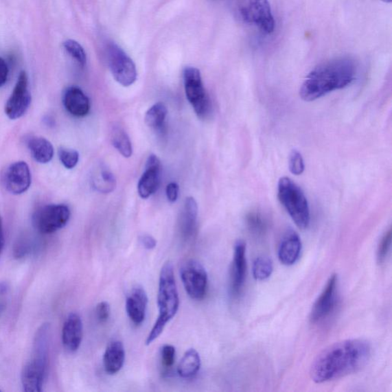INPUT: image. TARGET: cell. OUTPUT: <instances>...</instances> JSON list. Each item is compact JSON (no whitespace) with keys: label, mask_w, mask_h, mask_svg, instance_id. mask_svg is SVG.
<instances>
[{"label":"cell","mask_w":392,"mask_h":392,"mask_svg":"<svg viewBox=\"0 0 392 392\" xmlns=\"http://www.w3.org/2000/svg\"><path fill=\"white\" fill-rule=\"evenodd\" d=\"M371 355L370 343L361 338L330 345L312 364L311 380L316 383H324L356 373L368 364Z\"/></svg>","instance_id":"1"},{"label":"cell","mask_w":392,"mask_h":392,"mask_svg":"<svg viewBox=\"0 0 392 392\" xmlns=\"http://www.w3.org/2000/svg\"><path fill=\"white\" fill-rule=\"evenodd\" d=\"M302 243L300 237L294 231H289L284 235L279 247L278 258L286 265L295 264L300 258Z\"/></svg>","instance_id":"19"},{"label":"cell","mask_w":392,"mask_h":392,"mask_svg":"<svg viewBox=\"0 0 392 392\" xmlns=\"http://www.w3.org/2000/svg\"><path fill=\"white\" fill-rule=\"evenodd\" d=\"M49 336L50 325L44 323L36 332L32 358L22 371L21 382L25 391H43L49 367Z\"/></svg>","instance_id":"4"},{"label":"cell","mask_w":392,"mask_h":392,"mask_svg":"<svg viewBox=\"0 0 392 392\" xmlns=\"http://www.w3.org/2000/svg\"><path fill=\"white\" fill-rule=\"evenodd\" d=\"M357 66L354 59L341 57L319 66L305 78L300 96L313 102L329 93L347 87L356 78Z\"/></svg>","instance_id":"2"},{"label":"cell","mask_w":392,"mask_h":392,"mask_svg":"<svg viewBox=\"0 0 392 392\" xmlns=\"http://www.w3.org/2000/svg\"><path fill=\"white\" fill-rule=\"evenodd\" d=\"M9 290V286L5 283H0V296L5 295L8 294Z\"/></svg>","instance_id":"39"},{"label":"cell","mask_w":392,"mask_h":392,"mask_svg":"<svg viewBox=\"0 0 392 392\" xmlns=\"http://www.w3.org/2000/svg\"><path fill=\"white\" fill-rule=\"evenodd\" d=\"M32 95L25 71L20 72L14 89L5 105V114L11 119L21 118L30 108Z\"/></svg>","instance_id":"11"},{"label":"cell","mask_w":392,"mask_h":392,"mask_svg":"<svg viewBox=\"0 0 392 392\" xmlns=\"http://www.w3.org/2000/svg\"><path fill=\"white\" fill-rule=\"evenodd\" d=\"M62 102L66 111L72 116L83 117L89 114L91 109L89 98L76 86H71L65 89Z\"/></svg>","instance_id":"18"},{"label":"cell","mask_w":392,"mask_h":392,"mask_svg":"<svg viewBox=\"0 0 392 392\" xmlns=\"http://www.w3.org/2000/svg\"><path fill=\"white\" fill-rule=\"evenodd\" d=\"M176 349L174 345H165L161 349V356L163 367L165 369H171L176 361Z\"/></svg>","instance_id":"33"},{"label":"cell","mask_w":392,"mask_h":392,"mask_svg":"<svg viewBox=\"0 0 392 392\" xmlns=\"http://www.w3.org/2000/svg\"><path fill=\"white\" fill-rule=\"evenodd\" d=\"M247 260H246V244L243 241H238L235 245L233 262L231 270V295L238 297L241 295L244 287Z\"/></svg>","instance_id":"14"},{"label":"cell","mask_w":392,"mask_h":392,"mask_svg":"<svg viewBox=\"0 0 392 392\" xmlns=\"http://www.w3.org/2000/svg\"><path fill=\"white\" fill-rule=\"evenodd\" d=\"M32 183L29 165L18 161L10 165L4 176L5 189L12 195H22L27 192Z\"/></svg>","instance_id":"13"},{"label":"cell","mask_w":392,"mask_h":392,"mask_svg":"<svg viewBox=\"0 0 392 392\" xmlns=\"http://www.w3.org/2000/svg\"><path fill=\"white\" fill-rule=\"evenodd\" d=\"M95 187L102 194H109L116 187V179L108 170H102L95 178Z\"/></svg>","instance_id":"27"},{"label":"cell","mask_w":392,"mask_h":392,"mask_svg":"<svg viewBox=\"0 0 392 392\" xmlns=\"http://www.w3.org/2000/svg\"><path fill=\"white\" fill-rule=\"evenodd\" d=\"M96 316L100 323H106L108 321L111 315V305L108 302L99 303L96 307Z\"/></svg>","instance_id":"34"},{"label":"cell","mask_w":392,"mask_h":392,"mask_svg":"<svg viewBox=\"0 0 392 392\" xmlns=\"http://www.w3.org/2000/svg\"><path fill=\"white\" fill-rule=\"evenodd\" d=\"M391 244V231L389 229L387 233L384 235L382 240L378 245L377 251V258L380 263H383L389 255Z\"/></svg>","instance_id":"32"},{"label":"cell","mask_w":392,"mask_h":392,"mask_svg":"<svg viewBox=\"0 0 392 392\" xmlns=\"http://www.w3.org/2000/svg\"><path fill=\"white\" fill-rule=\"evenodd\" d=\"M139 242L143 246V248L148 250H152L156 248V239L150 235H143L139 237Z\"/></svg>","instance_id":"37"},{"label":"cell","mask_w":392,"mask_h":392,"mask_svg":"<svg viewBox=\"0 0 392 392\" xmlns=\"http://www.w3.org/2000/svg\"><path fill=\"white\" fill-rule=\"evenodd\" d=\"M124 344L119 341L110 343L104 351L103 363L106 373L115 375L119 373L125 362Z\"/></svg>","instance_id":"20"},{"label":"cell","mask_w":392,"mask_h":392,"mask_svg":"<svg viewBox=\"0 0 392 392\" xmlns=\"http://www.w3.org/2000/svg\"><path fill=\"white\" fill-rule=\"evenodd\" d=\"M289 169L294 175H301L304 171L305 165L303 158L300 152L292 150L289 157Z\"/></svg>","instance_id":"31"},{"label":"cell","mask_w":392,"mask_h":392,"mask_svg":"<svg viewBox=\"0 0 392 392\" xmlns=\"http://www.w3.org/2000/svg\"><path fill=\"white\" fill-rule=\"evenodd\" d=\"M161 163L156 155H150L145 165V172L138 183V194L148 198L157 191L159 183Z\"/></svg>","instance_id":"15"},{"label":"cell","mask_w":392,"mask_h":392,"mask_svg":"<svg viewBox=\"0 0 392 392\" xmlns=\"http://www.w3.org/2000/svg\"><path fill=\"white\" fill-rule=\"evenodd\" d=\"M185 95L198 117L205 118L211 111V102L203 83L200 71L187 67L183 71Z\"/></svg>","instance_id":"7"},{"label":"cell","mask_w":392,"mask_h":392,"mask_svg":"<svg viewBox=\"0 0 392 392\" xmlns=\"http://www.w3.org/2000/svg\"><path fill=\"white\" fill-rule=\"evenodd\" d=\"M278 198L299 229L308 228L310 211L307 197L299 185L288 177L278 182Z\"/></svg>","instance_id":"5"},{"label":"cell","mask_w":392,"mask_h":392,"mask_svg":"<svg viewBox=\"0 0 392 392\" xmlns=\"http://www.w3.org/2000/svg\"><path fill=\"white\" fill-rule=\"evenodd\" d=\"M5 309V303L4 301H0V315H1Z\"/></svg>","instance_id":"40"},{"label":"cell","mask_w":392,"mask_h":392,"mask_svg":"<svg viewBox=\"0 0 392 392\" xmlns=\"http://www.w3.org/2000/svg\"><path fill=\"white\" fill-rule=\"evenodd\" d=\"M27 146L32 157L38 163H49L54 157V148L45 137H32L29 139Z\"/></svg>","instance_id":"21"},{"label":"cell","mask_w":392,"mask_h":392,"mask_svg":"<svg viewBox=\"0 0 392 392\" xmlns=\"http://www.w3.org/2000/svg\"><path fill=\"white\" fill-rule=\"evenodd\" d=\"M5 244V236H4V229H3V222L2 217L0 216V256L2 255V252Z\"/></svg>","instance_id":"38"},{"label":"cell","mask_w":392,"mask_h":392,"mask_svg":"<svg viewBox=\"0 0 392 392\" xmlns=\"http://www.w3.org/2000/svg\"><path fill=\"white\" fill-rule=\"evenodd\" d=\"M157 304L159 315L146 341L148 345L154 343L163 334L168 323L172 320L178 310L179 297L174 268L170 262L163 266L159 275Z\"/></svg>","instance_id":"3"},{"label":"cell","mask_w":392,"mask_h":392,"mask_svg":"<svg viewBox=\"0 0 392 392\" xmlns=\"http://www.w3.org/2000/svg\"><path fill=\"white\" fill-rule=\"evenodd\" d=\"M178 185L176 183H171L167 187V196L170 203H175L178 196Z\"/></svg>","instance_id":"36"},{"label":"cell","mask_w":392,"mask_h":392,"mask_svg":"<svg viewBox=\"0 0 392 392\" xmlns=\"http://www.w3.org/2000/svg\"><path fill=\"white\" fill-rule=\"evenodd\" d=\"M381 1H383L384 3H391V0H381Z\"/></svg>","instance_id":"41"},{"label":"cell","mask_w":392,"mask_h":392,"mask_svg":"<svg viewBox=\"0 0 392 392\" xmlns=\"http://www.w3.org/2000/svg\"><path fill=\"white\" fill-rule=\"evenodd\" d=\"M60 161L66 169H74L79 161L78 151L67 148H61L58 150Z\"/></svg>","instance_id":"30"},{"label":"cell","mask_w":392,"mask_h":392,"mask_svg":"<svg viewBox=\"0 0 392 392\" xmlns=\"http://www.w3.org/2000/svg\"><path fill=\"white\" fill-rule=\"evenodd\" d=\"M252 270H253V276L256 280H267L272 275V272H273V262L268 257H258L254 262Z\"/></svg>","instance_id":"26"},{"label":"cell","mask_w":392,"mask_h":392,"mask_svg":"<svg viewBox=\"0 0 392 392\" xmlns=\"http://www.w3.org/2000/svg\"><path fill=\"white\" fill-rule=\"evenodd\" d=\"M181 277L184 288L192 300H203L207 294L209 278L202 264L192 259L184 263Z\"/></svg>","instance_id":"10"},{"label":"cell","mask_w":392,"mask_h":392,"mask_svg":"<svg viewBox=\"0 0 392 392\" xmlns=\"http://www.w3.org/2000/svg\"><path fill=\"white\" fill-rule=\"evenodd\" d=\"M108 62L113 77L124 86L129 87L136 82L137 71L132 60L115 43L108 46Z\"/></svg>","instance_id":"9"},{"label":"cell","mask_w":392,"mask_h":392,"mask_svg":"<svg viewBox=\"0 0 392 392\" xmlns=\"http://www.w3.org/2000/svg\"><path fill=\"white\" fill-rule=\"evenodd\" d=\"M198 216V205L194 198L185 199L182 217L181 231L185 238H189L195 229Z\"/></svg>","instance_id":"23"},{"label":"cell","mask_w":392,"mask_h":392,"mask_svg":"<svg viewBox=\"0 0 392 392\" xmlns=\"http://www.w3.org/2000/svg\"><path fill=\"white\" fill-rule=\"evenodd\" d=\"M110 139L112 145L125 158H130L132 154V147L130 139L121 126L114 124L110 131Z\"/></svg>","instance_id":"24"},{"label":"cell","mask_w":392,"mask_h":392,"mask_svg":"<svg viewBox=\"0 0 392 392\" xmlns=\"http://www.w3.org/2000/svg\"><path fill=\"white\" fill-rule=\"evenodd\" d=\"M247 224L252 233L256 235H262L267 229V223L264 218L255 212H252L247 216Z\"/></svg>","instance_id":"29"},{"label":"cell","mask_w":392,"mask_h":392,"mask_svg":"<svg viewBox=\"0 0 392 392\" xmlns=\"http://www.w3.org/2000/svg\"><path fill=\"white\" fill-rule=\"evenodd\" d=\"M239 14L244 23L256 26L265 34L275 30V18L268 0H243Z\"/></svg>","instance_id":"8"},{"label":"cell","mask_w":392,"mask_h":392,"mask_svg":"<svg viewBox=\"0 0 392 392\" xmlns=\"http://www.w3.org/2000/svg\"><path fill=\"white\" fill-rule=\"evenodd\" d=\"M337 291L338 276L333 275L312 308L310 313L312 323L321 322L333 313L337 303Z\"/></svg>","instance_id":"12"},{"label":"cell","mask_w":392,"mask_h":392,"mask_svg":"<svg viewBox=\"0 0 392 392\" xmlns=\"http://www.w3.org/2000/svg\"><path fill=\"white\" fill-rule=\"evenodd\" d=\"M62 343L69 353L78 351L83 338V323L81 316L76 313L70 314L63 325Z\"/></svg>","instance_id":"17"},{"label":"cell","mask_w":392,"mask_h":392,"mask_svg":"<svg viewBox=\"0 0 392 392\" xmlns=\"http://www.w3.org/2000/svg\"><path fill=\"white\" fill-rule=\"evenodd\" d=\"M64 48L81 67H84L86 62H87V56H86V53L81 45L75 40L69 39L64 43Z\"/></svg>","instance_id":"28"},{"label":"cell","mask_w":392,"mask_h":392,"mask_svg":"<svg viewBox=\"0 0 392 392\" xmlns=\"http://www.w3.org/2000/svg\"><path fill=\"white\" fill-rule=\"evenodd\" d=\"M148 297L141 286L131 290L126 300V311L130 320L137 325L143 323L147 314Z\"/></svg>","instance_id":"16"},{"label":"cell","mask_w":392,"mask_h":392,"mask_svg":"<svg viewBox=\"0 0 392 392\" xmlns=\"http://www.w3.org/2000/svg\"><path fill=\"white\" fill-rule=\"evenodd\" d=\"M70 217L69 206L50 204L43 206L35 212L32 223L40 233L50 235L63 229L68 224Z\"/></svg>","instance_id":"6"},{"label":"cell","mask_w":392,"mask_h":392,"mask_svg":"<svg viewBox=\"0 0 392 392\" xmlns=\"http://www.w3.org/2000/svg\"><path fill=\"white\" fill-rule=\"evenodd\" d=\"M168 108L163 103L159 102L146 113L145 122L152 128H161L168 115Z\"/></svg>","instance_id":"25"},{"label":"cell","mask_w":392,"mask_h":392,"mask_svg":"<svg viewBox=\"0 0 392 392\" xmlns=\"http://www.w3.org/2000/svg\"><path fill=\"white\" fill-rule=\"evenodd\" d=\"M201 368V357L195 349L185 351L177 367L179 376L185 380L194 378Z\"/></svg>","instance_id":"22"},{"label":"cell","mask_w":392,"mask_h":392,"mask_svg":"<svg viewBox=\"0 0 392 392\" xmlns=\"http://www.w3.org/2000/svg\"><path fill=\"white\" fill-rule=\"evenodd\" d=\"M9 76V68L5 60L0 57V88H2L8 82Z\"/></svg>","instance_id":"35"}]
</instances>
